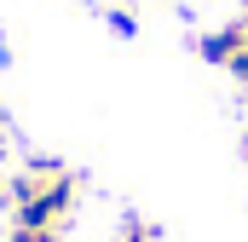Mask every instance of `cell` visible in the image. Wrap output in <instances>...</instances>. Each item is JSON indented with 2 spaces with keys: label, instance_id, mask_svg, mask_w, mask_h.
<instances>
[{
  "label": "cell",
  "instance_id": "277c9868",
  "mask_svg": "<svg viewBox=\"0 0 248 242\" xmlns=\"http://www.w3.org/2000/svg\"><path fill=\"white\" fill-rule=\"evenodd\" d=\"M122 242H127V237H122Z\"/></svg>",
  "mask_w": 248,
  "mask_h": 242
},
{
  "label": "cell",
  "instance_id": "7a4b0ae2",
  "mask_svg": "<svg viewBox=\"0 0 248 242\" xmlns=\"http://www.w3.org/2000/svg\"><path fill=\"white\" fill-rule=\"evenodd\" d=\"M110 29H116V35H133V29H139V23H133V17H127V6H110Z\"/></svg>",
  "mask_w": 248,
  "mask_h": 242
},
{
  "label": "cell",
  "instance_id": "6da1fadb",
  "mask_svg": "<svg viewBox=\"0 0 248 242\" xmlns=\"http://www.w3.org/2000/svg\"><path fill=\"white\" fill-rule=\"evenodd\" d=\"M6 242H63L58 231H46V225H12V237Z\"/></svg>",
  "mask_w": 248,
  "mask_h": 242
},
{
  "label": "cell",
  "instance_id": "3957f363",
  "mask_svg": "<svg viewBox=\"0 0 248 242\" xmlns=\"http://www.w3.org/2000/svg\"><path fill=\"white\" fill-rule=\"evenodd\" d=\"M243 156H248V138H243Z\"/></svg>",
  "mask_w": 248,
  "mask_h": 242
}]
</instances>
